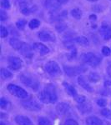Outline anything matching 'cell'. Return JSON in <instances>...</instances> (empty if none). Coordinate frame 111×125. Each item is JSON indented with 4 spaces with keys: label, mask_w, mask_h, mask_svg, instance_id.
Returning <instances> with one entry per match:
<instances>
[{
    "label": "cell",
    "mask_w": 111,
    "mask_h": 125,
    "mask_svg": "<svg viewBox=\"0 0 111 125\" xmlns=\"http://www.w3.org/2000/svg\"><path fill=\"white\" fill-rule=\"evenodd\" d=\"M80 60L82 62H85V63L89 64V65L92 66V67H96L100 63V59L98 56L92 53H83L80 57Z\"/></svg>",
    "instance_id": "obj_2"
},
{
    "label": "cell",
    "mask_w": 111,
    "mask_h": 125,
    "mask_svg": "<svg viewBox=\"0 0 111 125\" xmlns=\"http://www.w3.org/2000/svg\"><path fill=\"white\" fill-rule=\"evenodd\" d=\"M68 0H45L44 6L50 10H57L62 5L65 4Z\"/></svg>",
    "instance_id": "obj_6"
},
{
    "label": "cell",
    "mask_w": 111,
    "mask_h": 125,
    "mask_svg": "<svg viewBox=\"0 0 111 125\" xmlns=\"http://www.w3.org/2000/svg\"><path fill=\"white\" fill-rule=\"evenodd\" d=\"M71 15L74 18V19H80L82 17V11L79 9H77V8L73 9L71 10Z\"/></svg>",
    "instance_id": "obj_22"
},
{
    "label": "cell",
    "mask_w": 111,
    "mask_h": 125,
    "mask_svg": "<svg viewBox=\"0 0 111 125\" xmlns=\"http://www.w3.org/2000/svg\"><path fill=\"white\" fill-rule=\"evenodd\" d=\"M75 100L77 101V103L78 104H84V103H85V97L83 96V95H78L77 97L75 98Z\"/></svg>",
    "instance_id": "obj_32"
},
{
    "label": "cell",
    "mask_w": 111,
    "mask_h": 125,
    "mask_svg": "<svg viewBox=\"0 0 111 125\" xmlns=\"http://www.w3.org/2000/svg\"><path fill=\"white\" fill-rule=\"evenodd\" d=\"M19 78L24 85L31 88L33 90H35L36 91V90L39 88V83H38V82L36 81L35 79H33V78L28 77V76H24V75H20Z\"/></svg>",
    "instance_id": "obj_7"
},
{
    "label": "cell",
    "mask_w": 111,
    "mask_h": 125,
    "mask_svg": "<svg viewBox=\"0 0 111 125\" xmlns=\"http://www.w3.org/2000/svg\"><path fill=\"white\" fill-rule=\"evenodd\" d=\"M22 105H23L24 108L30 111H39L43 108V106L36 100H29V101L23 102Z\"/></svg>",
    "instance_id": "obj_8"
},
{
    "label": "cell",
    "mask_w": 111,
    "mask_h": 125,
    "mask_svg": "<svg viewBox=\"0 0 111 125\" xmlns=\"http://www.w3.org/2000/svg\"><path fill=\"white\" fill-rule=\"evenodd\" d=\"M64 125H78V124L74 119H67L64 123Z\"/></svg>",
    "instance_id": "obj_36"
},
{
    "label": "cell",
    "mask_w": 111,
    "mask_h": 125,
    "mask_svg": "<svg viewBox=\"0 0 111 125\" xmlns=\"http://www.w3.org/2000/svg\"><path fill=\"white\" fill-rule=\"evenodd\" d=\"M102 53L104 54V56H110V54H111L110 48H109V47H106V46L103 47V48H102Z\"/></svg>",
    "instance_id": "obj_30"
},
{
    "label": "cell",
    "mask_w": 111,
    "mask_h": 125,
    "mask_svg": "<svg viewBox=\"0 0 111 125\" xmlns=\"http://www.w3.org/2000/svg\"><path fill=\"white\" fill-rule=\"evenodd\" d=\"M108 71L110 73H111V61L109 62V65H108Z\"/></svg>",
    "instance_id": "obj_38"
},
{
    "label": "cell",
    "mask_w": 111,
    "mask_h": 125,
    "mask_svg": "<svg viewBox=\"0 0 111 125\" xmlns=\"http://www.w3.org/2000/svg\"><path fill=\"white\" fill-rule=\"evenodd\" d=\"M88 1H89V2H96V1H98V0H88Z\"/></svg>",
    "instance_id": "obj_39"
},
{
    "label": "cell",
    "mask_w": 111,
    "mask_h": 125,
    "mask_svg": "<svg viewBox=\"0 0 111 125\" xmlns=\"http://www.w3.org/2000/svg\"><path fill=\"white\" fill-rule=\"evenodd\" d=\"M64 72L69 77L78 75V74H81L86 71V68L83 67V66H75V67H68V66L66 67V66H64Z\"/></svg>",
    "instance_id": "obj_5"
},
{
    "label": "cell",
    "mask_w": 111,
    "mask_h": 125,
    "mask_svg": "<svg viewBox=\"0 0 111 125\" xmlns=\"http://www.w3.org/2000/svg\"><path fill=\"white\" fill-rule=\"evenodd\" d=\"M39 125H52L49 119L46 118H39Z\"/></svg>",
    "instance_id": "obj_27"
},
{
    "label": "cell",
    "mask_w": 111,
    "mask_h": 125,
    "mask_svg": "<svg viewBox=\"0 0 111 125\" xmlns=\"http://www.w3.org/2000/svg\"><path fill=\"white\" fill-rule=\"evenodd\" d=\"M0 19H1V21L2 22L5 21V20L8 19L7 13H6L5 12L3 11V10H1V11H0Z\"/></svg>",
    "instance_id": "obj_35"
},
{
    "label": "cell",
    "mask_w": 111,
    "mask_h": 125,
    "mask_svg": "<svg viewBox=\"0 0 111 125\" xmlns=\"http://www.w3.org/2000/svg\"><path fill=\"white\" fill-rule=\"evenodd\" d=\"M86 123L88 125H103V121L97 117H89Z\"/></svg>",
    "instance_id": "obj_18"
},
{
    "label": "cell",
    "mask_w": 111,
    "mask_h": 125,
    "mask_svg": "<svg viewBox=\"0 0 111 125\" xmlns=\"http://www.w3.org/2000/svg\"><path fill=\"white\" fill-rule=\"evenodd\" d=\"M1 76H2V78L3 79H9V78H12V73L11 72H9L8 69L6 68H2L1 69Z\"/></svg>",
    "instance_id": "obj_23"
},
{
    "label": "cell",
    "mask_w": 111,
    "mask_h": 125,
    "mask_svg": "<svg viewBox=\"0 0 111 125\" xmlns=\"http://www.w3.org/2000/svg\"><path fill=\"white\" fill-rule=\"evenodd\" d=\"M26 20L24 19H20L19 21H17V23H16V26H17V28L20 30H23L24 29V27H25L26 25Z\"/></svg>",
    "instance_id": "obj_26"
},
{
    "label": "cell",
    "mask_w": 111,
    "mask_h": 125,
    "mask_svg": "<svg viewBox=\"0 0 111 125\" xmlns=\"http://www.w3.org/2000/svg\"><path fill=\"white\" fill-rule=\"evenodd\" d=\"M63 85L64 86V88H65V90H66V92L68 93L69 95H71L73 98H75L76 97L78 96V94H77V91L75 90V88H74L72 85H70V84H68V83H66V82H64V83H63Z\"/></svg>",
    "instance_id": "obj_17"
},
{
    "label": "cell",
    "mask_w": 111,
    "mask_h": 125,
    "mask_svg": "<svg viewBox=\"0 0 111 125\" xmlns=\"http://www.w3.org/2000/svg\"><path fill=\"white\" fill-rule=\"evenodd\" d=\"M40 25V21L36 19H32L31 21L29 23V27L31 29H37L39 28Z\"/></svg>",
    "instance_id": "obj_25"
},
{
    "label": "cell",
    "mask_w": 111,
    "mask_h": 125,
    "mask_svg": "<svg viewBox=\"0 0 111 125\" xmlns=\"http://www.w3.org/2000/svg\"><path fill=\"white\" fill-rule=\"evenodd\" d=\"M101 114L104 117V118L111 120V112L109 109H107V108H104V109L101 111Z\"/></svg>",
    "instance_id": "obj_28"
},
{
    "label": "cell",
    "mask_w": 111,
    "mask_h": 125,
    "mask_svg": "<svg viewBox=\"0 0 111 125\" xmlns=\"http://www.w3.org/2000/svg\"><path fill=\"white\" fill-rule=\"evenodd\" d=\"M0 33H1V37L2 38H5L8 36L9 34V32H8V29H6L4 26L2 25L1 26V29H0Z\"/></svg>",
    "instance_id": "obj_29"
},
{
    "label": "cell",
    "mask_w": 111,
    "mask_h": 125,
    "mask_svg": "<svg viewBox=\"0 0 111 125\" xmlns=\"http://www.w3.org/2000/svg\"><path fill=\"white\" fill-rule=\"evenodd\" d=\"M89 80L91 82L96 83L100 80V77L97 73H90L89 75Z\"/></svg>",
    "instance_id": "obj_24"
},
{
    "label": "cell",
    "mask_w": 111,
    "mask_h": 125,
    "mask_svg": "<svg viewBox=\"0 0 111 125\" xmlns=\"http://www.w3.org/2000/svg\"><path fill=\"white\" fill-rule=\"evenodd\" d=\"M100 33L104 40H109L111 39V27L106 24H104L100 27Z\"/></svg>",
    "instance_id": "obj_12"
},
{
    "label": "cell",
    "mask_w": 111,
    "mask_h": 125,
    "mask_svg": "<svg viewBox=\"0 0 111 125\" xmlns=\"http://www.w3.org/2000/svg\"><path fill=\"white\" fill-rule=\"evenodd\" d=\"M33 49L35 50L36 52H38L40 55H45L49 53V48L47 46H45L43 43H35L33 45Z\"/></svg>",
    "instance_id": "obj_11"
},
{
    "label": "cell",
    "mask_w": 111,
    "mask_h": 125,
    "mask_svg": "<svg viewBox=\"0 0 111 125\" xmlns=\"http://www.w3.org/2000/svg\"><path fill=\"white\" fill-rule=\"evenodd\" d=\"M0 125H5V124H4V123H3V122H2L1 124H0Z\"/></svg>",
    "instance_id": "obj_40"
},
{
    "label": "cell",
    "mask_w": 111,
    "mask_h": 125,
    "mask_svg": "<svg viewBox=\"0 0 111 125\" xmlns=\"http://www.w3.org/2000/svg\"><path fill=\"white\" fill-rule=\"evenodd\" d=\"M15 122L18 125H33V123L28 117L23 115H18L15 118Z\"/></svg>",
    "instance_id": "obj_14"
},
{
    "label": "cell",
    "mask_w": 111,
    "mask_h": 125,
    "mask_svg": "<svg viewBox=\"0 0 111 125\" xmlns=\"http://www.w3.org/2000/svg\"><path fill=\"white\" fill-rule=\"evenodd\" d=\"M45 71L51 77H57L61 74V69L58 64L55 61H49L45 65Z\"/></svg>",
    "instance_id": "obj_4"
},
{
    "label": "cell",
    "mask_w": 111,
    "mask_h": 125,
    "mask_svg": "<svg viewBox=\"0 0 111 125\" xmlns=\"http://www.w3.org/2000/svg\"><path fill=\"white\" fill-rule=\"evenodd\" d=\"M56 111L58 112V114H66L70 111V106L67 103H59L56 106Z\"/></svg>",
    "instance_id": "obj_13"
},
{
    "label": "cell",
    "mask_w": 111,
    "mask_h": 125,
    "mask_svg": "<svg viewBox=\"0 0 111 125\" xmlns=\"http://www.w3.org/2000/svg\"><path fill=\"white\" fill-rule=\"evenodd\" d=\"M38 38H39L40 40L44 41V42L55 41V37H54L53 34L48 31H45V30H43V31L39 32V33H38Z\"/></svg>",
    "instance_id": "obj_10"
},
{
    "label": "cell",
    "mask_w": 111,
    "mask_h": 125,
    "mask_svg": "<svg viewBox=\"0 0 111 125\" xmlns=\"http://www.w3.org/2000/svg\"><path fill=\"white\" fill-rule=\"evenodd\" d=\"M7 106H8V101L4 98H2L0 99V107H1V108L4 109V108H7Z\"/></svg>",
    "instance_id": "obj_31"
},
{
    "label": "cell",
    "mask_w": 111,
    "mask_h": 125,
    "mask_svg": "<svg viewBox=\"0 0 111 125\" xmlns=\"http://www.w3.org/2000/svg\"><path fill=\"white\" fill-rule=\"evenodd\" d=\"M78 108L79 111H81L84 114H87V113L91 112L92 107L88 103H84V104H80L79 106H78Z\"/></svg>",
    "instance_id": "obj_19"
},
{
    "label": "cell",
    "mask_w": 111,
    "mask_h": 125,
    "mask_svg": "<svg viewBox=\"0 0 111 125\" xmlns=\"http://www.w3.org/2000/svg\"><path fill=\"white\" fill-rule=\"evenodd\" d=\"M8 90L11 94H13V96L17 97L21 99H25L29 97V94L26 90H24L23 88H20V87L15 85V84H9L8 85Z\"/></svg>",
    "instance_id": "obj_3"
},
{
    "label": "cell",
    "mask_w": 111,
    "mask_h": 125,
    "mask_svg": "<svg viewBox=\"0 0 111 125\" xmlns=\"http://www.w3.org/2000/svg\"><path fill=\"white\" fill-rule=\"evenodd\" d=\"M97 104H98V106L100 107H104L106 106L107 104V101L105 99H104V98H100V99L97 100Z\"/></svg>",
    "instance_id": "obj_33"
},
{
    "label": "cell",
    "mask_w": 111,
    "mask_h": 125,
    "mask_svg": "<svg viewBox=\"0 0 111 125\" xmlns=\"http://www.w3.org/2000/svg\"><path fill=\"white\" fill-rule=\"evenodd\" d=\"M74 42L78 43L79 45H82V46H88L89 44V39L87 38L84 37V36H80V37L75 38V39H74Z\"/></svg>",
    "instance_id": "obj_21"
},
{
    "label": "cell",
    "mask_w": 111,
    "mask_h": 125,
    "mask_svg": "<svg viewBox=\"0 0 111 125\" xmlns=\"http://www.w3.org/2000/svg\"><path fill=\"white\" fill-rule=\"evenodd\" d=\"M104 85H105L106 87H111V81H105Z\"/></svg>",
    "instance_id": "obj_37"
},
{
    "label": "cell",
    "mask_w": 111,
    "mask_h": 125,
    "mask_svg": "<svg viewBox=\"0 0 111 125\" xmlns=\"http://www.w3.org/2000/svg\"><path fill=\"white\" fill-rule=\"evenodd\" d=\"M7 1H8V0H7Z\"/></svg>",
    "instance_id": "obj_41"
},
{
    "label": "cell",
    "mask_w": 111,
    "mask_h": 125,
    "mask_svg": "<svg viewBox=\"0 0 111 125\" xmlns=\"http://www.w3.org/2000/svg\"><path fill=\"white\" fill-rule=\"evenodd\" d=\"M20 53H21L23 55H24L25 57H29V56L32 55V49L31 48L29 47L28 44H26L25 43H24L23 48H21V49L19 50Z\"/></svg>",
    "instance_id": "obj_20"
},
{
    "label": "cell",
    "mask_w": 111,
    "mask_h": 125,
    "mask_svg": "<svg viewBox=\"0 0 111 125\" xmlns=\"http://www.w3.org/2000/svg\"><path fill=\"white\" fill-rule=\"evenodd\" d=\"M1 7L3 8V9H9L10 8V3H9V1H7V0H3V1L1 2Z\"/></svg>",
    "instance_id": "obj_34"
},
{
    "label": "cell",
    "mask_w": 111,
    "mask_h": 125,
    "mask_svg": "<svg viewBox=\"0 0 111 125\" xmlns=\"http://www.w3.org/2000/svg\"><path fill=\"white\" fill-rule=\"evenodd\" d=\"M9 67L13 70H19L22 67V60L17 57L9 58Z\"/></svg>",
    "instance_id": "obj_9"
},
{
    "label": "cell",
    "mask_w": 111,
    "mask_h": 125,
    "mask_svg": "<svg viewBox=\"0 0 111 125\" xmlns=\"http://www.w3.org/2000/svg\"><path fill=\"white\" fill-rule=\"evenodd\" d=\"M78 83L79 84V85L81 86L84 90H86V91L93 92L92 87L90 86L87 82H86V80L84 79V78H83L82 76H79V77L78 78Z\"/></svg>",
    "instance_id": "obj_16"
},
{
    "label": "cell",
    "mask_w": 111,
    "mask_h": 125,
    "mask_svg": "<svg viewBox=\"0 0 111 125\" xmlns=\"http://www.w3.org/2000/svg\"><path fill=\"white\" fill-rule=\"evenodd\" d=\"M40 101L45 104H54L58 100L57 93L53 85H48L39 94Z\"/></svg>",
    "instance_id": "obj_1"
},
{
    "label": "cell",
    "mask_w": 111,
    "mask_h": 125,
    "mask_svg": "<svg viewBox=\"0 0 111 125\" xmlns=\"http://www.w3.org/2000/svg\"><path fill=\"white\" fill-rule=\"evenodd\" d=\"M9 44L11 45V47L13 48L14 49H16V50H20L22 48H23L24 43H23V42H22V41H20L19 39L13 38V39H10V40H9Z\"/></svg>",
    "instance_id": "obj_15"
}]
</instances>
